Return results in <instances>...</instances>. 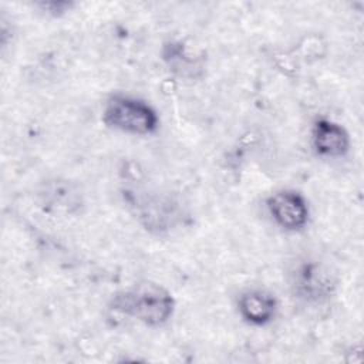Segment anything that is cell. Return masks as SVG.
I'll use <instances>...</instances> for the list:
<instances>
[{"mask_svg":"<svg viewBox=\"0 0 364 364\" xmlns=\"http://www.w3.org/2000/svg\"><path fill=\"white\" fill-rule=\"evenodd\" d=\"M267 210L284 230H301L309 222V205L304 196L291 189H282L267 198Z\"/></svg>","mask_w":364,"mask_h":364,"instance_id":"cell-3","label":"cell"},{"mask_svg":"<svg viewBox=\"0 0 364 364\" xmlns=\"http://www.w3.org/2000/svg\"><path fill=\"white\" fill-rule=\"evenodd\" d=\"M311 141L316 152L321 156L338 158L350 149V135L346 128L327 118L314 121Z\"/></svg>","mask_w":364,"mask_h":364,"instance_id":"cell-6","label":"cell"},{"mask_svg":"<svg viewBox=\"0 0 364 364\" xmlns=\"http://www.w3.org/2000/svg\"><path fill=\"white\" fill-rule=\"evenodd\" d=\"M36 6L46 14L57 17V16H61V14L70 11L74 7V3L64 1V0H57V1L51 0V1H38V3H36Z\"/></svg>","mask_w":364,"mask_h":364,"instance_id":"cell-8","label":"cell"},{"mask_svg":"<svg viewBox=\"0 0 364 364\" xmlns=\"http://www.w3.org/2000/svg\"><path fill=\"white\" fill-rule=\"evenodd\" d=\"M102 121L121 132L132 135H149L159 127L158 112L144 100L117 94L104 107Z\"/></svg>","mask_w":364,"mask_h":364,"instance_id":"cell-2","label":"cell"},{"mask_svg":"<svg viewBox=\"0 0 364 364\" xmlns=\"http://www.w3.org/2000/svg\"><path fill=\"white\" fill-rule=\"evenodd\" d=\"M279 303L273 293L263 289H249L237 299L240 317L252 326L269 324L277 313Z\"/></svg>","mask_w":364,"mask_h":364,"instance_id":"cell-5","label":"cell"},{"mask_svg":"<svg viewBox=\"0 0 364 364\" xmlns=\"http://www.w3.org/2000/svg\"><path fill=\"white\" fill-rule=\"evenodd\" d=\"M291 287L297 297L306 301H320L333 293L334 283L321 264L304 260L291 272Z\"/></svg>","mask_w":364,"mask_h":364,"instance_id":"cell-4","label":"cell"},{"mask_svg":"<svg viewBox=\"0 0 364 364\" xmlns=\"http://www.w3.org/2000/svg\"><path fill=\"white\" fill-rule=\"evenodd\" d=\"M109 306L114 311L145 326L158 327L173 316L175 299L161 284L141 283L115 293Z\"/></svg>","mask_w":364,"mask_h":364,"instance_id":"cell-1","label":"cell"},{"mask_svg":"<svg viewBox=\"0 0 364 364\" xmlns=\"http://www.w3.org/2000/svg\"><path fill=\"white\" fill-rule=\"evenodd\" d=\"M162 58L169 70L181 77H195L196 71L202 68V63L192 57L185 44L181 41H168L162 48Z\"/></svg>","mask_w":364,"mask_h":364,"instance_id":"cell-7","label":"cell"}]
</instances>
